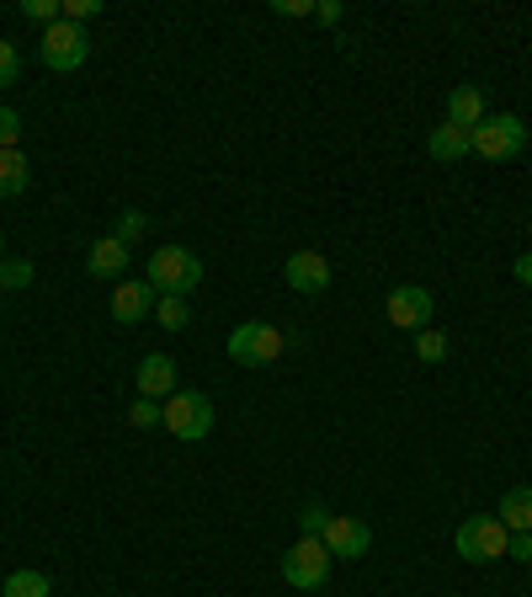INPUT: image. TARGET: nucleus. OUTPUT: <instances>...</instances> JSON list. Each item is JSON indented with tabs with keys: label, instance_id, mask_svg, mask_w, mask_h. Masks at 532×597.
Wrapping results in <instances>:
<instances>
[{
	"label": "nucleus",
	"instance_id": "obj_1",
	"mask_svg": "<svg viewBox=\"0 0 532 597\" xmlns=\"http://www.w3.org/2000/svg\"><path fill=\"white\" fill-rule=\"evenodd\" d=\"M144 283H150L160 298H186L203 283V262H197V251H186V245H160L155 256H150Z\"/></svg>",
	"mask_w": 532,
	"mask_h": 597
},
{
	"label": "nucleus",
	"instance_id": "obj_2",
	"mask_svg": "<svg viewBox=\"0 0 532 597\" xmlns=\"http://www.w3.org/2000/svg\"><path fill=\"white\" fill-rule=\"evenodd\" d=\"M528 150V123L511 112H484V123L474 129V155L479 161H511Z\"/></svg>",
	"mask_w": 532,
	"mask_h": 597
},
{
	"label": "nucleus",
	"instance_id": "obj_3",
	"mask_svg": "<svg viewBox=\"0 0 532 597\" xmlns=\"http://www.w3.org/2000/svg\"><path fill=\"white\" fill-rule=\"evenodd\" d=\"M283 331L277 326H262V321H250V326H235L229 331V342H224V353L235 357L239 368H266V363H277L283 357Z\"/></svg>",
	"mask_w": 532,
	"mask_h": 597
},
{
	"label": "nucleus",
	"instance_id": "obj_4",
	"mask_svg": "<svg viewBox=\"0 0 532 597\" xmlns=\"http://www.w3.org/2000/svg\"><path fill=\"white\" fill-rule=\"evenodd\" d=\"M165 427L182 437V443H203L213 433V401L197 395V389H176L165 401Z\"/></svg>",
	"mask_w": 532,
	"mask_h": 597
},
{
	"label": "nucleus",
	"instance_id": "obj_5",
	"mask_svg": "<svg viewBox=\"0 0 532 597\" xmlns=\"http://www.w3.org/2000/svg\"><path fill=\"white\" fill-rule=\"evenodd\" d=\"M458 555L463 560H474V566H490V560H501L505 544H511V534H505L501 517H469L463 528H458Z\"/></svg>",
	"mask_w": 532,
	"mask_h": 597
},
{
	"label": "nucleus",
	"instance_id": "obj_6",
	"mask_svg": "<svg viewBox=\"0 0 532 597\" xmlns=\"http://www.w3.org/2000/svg\"><path fill=\"white\" fill-rule=\"evenodd\" d=\"M283 576H288V587H298V593L325 587V576H330V549L319 539H298L288 555H283Z\"/></svg>",
	"mask_w": 532,
	"mask_h": 597
},
{
	"label": "nucleus",
	"instance_id": "obj_7",
	"mask_svg": "<svg viewBox=\"0 0 532 597\" xmlns=\"http://www.w3.org/2000/svg\"><path fill=\"white\" fill-rule=\"evenodd\" d=\"M85 54H91V43H85V28H75V22H53L43 32V49H38V59L49 70H80Z\"/></svg>",
	"mask_w": 532,
	"mask_h": 597
},
{
	"label": "nucleus",
	"instance_id": "obj_8",
	"mask_svg": "<svg viewBox=\"0 0 532 597\" xmlns=\"http://www.w3.org/2000/svg\"><path fill=\"white\" fill-rule=\"evenodd\" d=\"M431 310H437V298L426 294L421 283H405V289H395V294H389V304H383L389 326H399V331H426Z\"/></svg>",
	"mask_w": 532,
	"mask_h": 597
},
{
	"label": "nucleus",
	"instance_id": "obj_9",
	"mask_svg": "<svg viewBox=\"0 0 532 597\" xmlns=\"http://www.w3.org/2000/svg\"><path fill=\"white\" fill-rule=\"evenodd\" d=\"M319 544L330 549V560L341 555V560H362L372 549V534L368 523H357V517H336L330 513V523H325V534H319Z\"/></svg>",
	"mask_w": 532,
	"mask_h": 597
},
{
	"label": "nucleus",
	"instance_id": "obj_10",
	"mask_svg": "<svg viewBox=\"0 0 532 597\" xmlns=\"http://www.w3.org/2000/svg\"><path fill=\"white\" fill-rule=\"evenodd\" d=\"M283 277H288L293 294H325V289H330V262H325L319 251H293Z\"/></svg>",
	"mask_w": 532,
	"mask_h": 597
},
{
	"label": "nucleus",
	"instance_id": "obj_11",
	"mask_svg": "<svg viewBox=\"0 0 532 597\" xmlns=\"http://www.w3.org/2000/svg\"><path fill=\"white\" fill-rule=\"evenodd\" d=\"M155 289L150 283H117V294H112V321L117 326H139L150 310H155Z\"/></svg>",
	"mask_w": 532,
	"mask_h": 597
},
{
	"label": "nucleus",
	"instance_id": "obj_12",
	"mask_svg": "<svg viewBox=\"0 0 532 597\" xmlns=\"http://www.w3.org/2000/svg\"><path fill=\"white\" fill-rule=\"evenodd\" d=\"M139 395L144 401H160V395H176V363L165 353L139 357Z\"/></svg>",
	"mask_w": 532,
	"mask_h": 597
},
{
	"label": "nucleus",
	"instance_id": "obj_13",
	"mask_svg": "<svg viewBox=\"0 0 532 597\" xmlns=\"http://www.w3.org/2000/svg\"><path fill=\"white\" fill-rule=\"evenodd\" d=\"M426 150H431L437 161H463V155H474V129H458V123H442V129H431V139H426Z\"/></svg>",
	"mask_w": 532,
	"mask_h": 597
},
{
	"label": "nucleus",
	"instance_id": "obj_14",
	"mask_svg": "<svg viewBox=\"0 0 532 597\" xmlns=\"http://www.w3.org/2000/svg\"><path fill=\"white\" fill-rule=\"evenodd\" d=\"M448 123H458V129H479V123H484V91H479V85H452Z\"/></svg>",
	"mask_w": 532,
	"mask_h": 597
},
{
	"label": "nucleus",
	"instance_id": "obj_15",
	"mask_svg": "<svg viewBox=\"0 0 532 597\" xmlns=\"http://www.w3.org/2000/svg\"><path fill=\"white\" fill-rule=\"evenodd\" d=\"M123 267H129V245L117 241V235L96 241L91 245V256H85V272H91V277H117Z\"/></svg>",
	"mask_w": 532,
	"mask_h": 597
},
{
	"label": "nucleus",
	"instance_id": "obj_16",
	"mask_svg": "<svg viewBox=\"0 0 532 597\" xmlns=\"http://www.w3.org/2000/svg\"><path fill=\"white\" fill-rule=\"evenodd\" d=\"M501 523L505 534H532V486H511L501 496Z\"/></svg>",
	"mask_w": 532,
	"mask_h": 597
},
{
	"label": "nucleus",
	"instance_id": "obj_17",
	"mask_svg": "<svg viewBox=\"0 0 532 597\" xmlns=\"http://www.w3.org/2000/svg\"><path fill=\"white\" fill-rule=\"evenodd\" d=\"M27 182H32V165L22 161V150H0V198L27 192Z\"/></svg>",
	"mask_w": 532,
	"mask_h": 597
},
{
	"label": "nucleus",
	"instance_id": "obj_18",
	"mask_svg": "<svg viewBox=\"0 0 532 597\" xmlns=\"http://www.w3.org/2000/svg\"><path fill=\"white\" fill-rule=\"evenodd\" d=\"M0 597H53V587H49L43 570H11L6 587H0Z\"/></svg>",
	"mask_w": 532,
	"mask_h": 597
},
{
	"label": "nucleus",
	"instance_id": "obj_19",
	"mask_svg": "<svg viewBox=\"0 0 532 597\" xmlns=\"http://www.w3.org/2000/svg\"><path fill=\"white\" fill-rule=\"evenodd\" d=\"M155 315L165 331H182L192 321V310H186V298H155Z\"/></svg>",
	"mask_w": 532,
	"mask_h": 597
},
{
	"label": "nucleus",
	"instance_id": "obj_20",
	"mask_svg": "<svg viewBox=\"0 0 532 597\" xmlns=\"http://www.w3.org/2000/svg\"><path fill=\"white\" fill-rule=\"evenodd\" d=\"M416 357L421 363H442L448 357V336L442 331H416Z\"/></svg>",
	"mask_w": 532,
	"mask_h": 597
},
{
	"label": "nucleus",
	"instance_id": "obj_21",
	"mask_svg": "<svg viewBox=\"0 0 532 597\" xmlns=\"http://www.w3.org/2000/svg\"><path fill=\"white\" fill-rule=\"evenodd\" d=\"M22 17H32V22H64V6L59 0H22Z\"/></svg>",
	"mask_w": 532,
	"mask_h": 597
},
{
	"label": "nucleus",
	"instance_id": "obj_22",
	"mask_svg": "<svg viewBox=\"0 0 532 597\" xmlns=\"http://www.w3.org/2000/svg\"><path fill=\"white\" fill-rule=\"evenodd\" d=\"M144 230H150V219L139 214V209H129V214L117 219V241H123V245H139V241H144Z\"/></svg>",
	"mask_w": 532,
	"mask_h": 597
},
{
	"label": "nucleus",
	"instance_id": "obj_23",
	"mask_svg": "<svg viewBox=\"0 0 532 597\" xmlns=\"http://www.w3.org/2000/svg\"><path fill=\"white\" fill-rule=\"evenodd\" d=\"M325 523H330V513H325L319 502H309V507L298 513V528H304V539H319V534H325Z\"/></svg>",
	"mask_w": 532,
	"mask_h": 597
},
{
	"label": "nucleus",
	"instance_id": "obj_24",
	"mask_svg": "<svg viewBox=\"0 0 532 597\" xmlns=\"http://www.w3.org/2000/svg\"><path fill=\"white\" fill-rule=\"evenodd\" d=\"M129 422H133V427H160V422H165V411H160L155 401H144V395H139V401H133V411H129Z\"/></svg>",
	"mask_w": 532,
	"mask_h": 597
},
{
	"label": "nucleus",
	"instance_id": "obj_25",
	"mask_svg": "<svg viewBox=\"0 0 532 597\" xmlns=\"http://www.w3.org/2000/svg\"><path fill=\"white\" fill-rule=\"evenodd\" d=\"M17 75H22V54H17V43L0 38V85H11Z\"/></svg>",
	"mask_w": 532,
	"mask_h": 597
},
{
	"label": "nucleus",
	"instance_id": "obj_26",
	"mask_svg": "<svg viewBox=\"0 0 532 597\" xmlns=\"http://www.w3.org/2000/svg\"><path fill=\"white\" fill-rule=\"evenodd\" d=\"M91 17H102V0H64V22H91Z\"/></svg>",
	"mask_w": 532,
	"mask_h": 597
},
{
	"label": "nucleus",
	"instance_id": "obj_27",
	"mask_svg": "<svg viewBox=\"0 0 532 597\" xmlns=\"http://www.w3.org/2000/svg\"><path fill=\"white\" fill-rule=\"evenodd\" d=\"M0 283H6V289H27V283H32V262H22V256L6 262V267H0Z\"/></svg>",
	"mask_w": 532,
	"mask_h": 597
},
{
	"label": "nucleus",
	"instance_id": "obj_28",
	"mask_svg": "<svg viewBox=\"0 0 532 597\" xmlns=\"http://www.w3.org/2000/svg\"><path fill=\"white\" fill-rule=\"evenodd\" d=\"M17 139H22V118L11 108H0V150H17Z\"/></svg>",
	"mask_w": 532,
	"mask_h": 597
},
{
	"label": "nucleus",
	"instance_id": "obj_29",
	"mask_svg": "<svg viewBox=\"0 0 532 597\" xmlns=\"http://www.w3.org/2000/svg\"><path fill=\"white\" fill-rule=\"evenodd\" d=\"M272 11H277V17H309L315 0H272Z\"/></svg>",
	"mask_w": 532,
	"mask_h": 597
},
{
	"label": "nucleus",
	"instance_id": "obj_30",
	"mask_svg": "<svg viewBox=\"0 0 532 597\" xmlns=\"http://www.w3.org/2000/svg\"><path fill=\"white\" fill-rule=\"evenodd\" d=\"M505 555H511V560H532V534H511Z\"/></svg>",
	"mask_w": 532,
	"mask_h": 597
},
{
	"label": "nucleus",
	"instance_id": "obj_31",
	"mask_svg": "<svg viewBox=\"0 0 532 597\" xmlns=\"http://www.w3.org/2000/svg\"><path fill=\"white\" fill-rule=\"evenodd\" d=\"M315 17H319V22H341V0H319Z\"/></svg>",
	"mask_w": 532,
	"mask_h": 597
},
{
	"label": "nucleus",
	"instance_id": "obj_32",
	"mask_svg": "<svg viewBox=\"0 0 532 597\" xmlns=\"http://www.w3.org/2000/svg\"><path fill=\"white\" fill-rule=\"evenodd\" d=\"M511 277H516V283H528V289H532V256H516V262H511Z\"/></svg>",
	"mask_w": 532,
	"mask_h": 597
},
{
	"label": "nucleus",
	"instance_id": "obj_33",
	"mask_svg": "<svg viewBox=\"0 0 532 597\" xmlns=\"http://www.w3.org/2000/svg\"><path fill=\"white\" fill-rule=\"evenodd\" d=\"M0 256H6V241H0Z\"/></svg>",
	"mask_w": 532,
	"mask_h": 597
},
{
	"label": "nucleus",
	"instance_id": "obj_34",
	"mask_svg": "<svg viewBox=\"0 0 532 597\" xmlns=\"http://www.w3.org/2000/svg\"><path fill=\"white\" fill-rule=\"evenodd\" d=\"M0 294H6V283H0Z\"/></svg>",
	"mask_w": 532,
	"mask_h": 597
}]
</instances>
